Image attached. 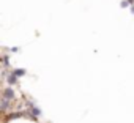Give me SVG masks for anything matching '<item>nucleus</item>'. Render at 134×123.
I'll use <instances>...</instances> for the list:
<instances>
[{"instance_id":"obj_2","label":"nucleus","mask_w":134,"mask_h":123,"mask_svg":"<svg viewBox=\"0 0 134 123\" xmlns=\"http://www.w3.org/2000/svg\"><path fill=\"white\" fill-rule=\"evenodd\" d=\"M14 73H16V76H22V74H24V71H22V70H16Z\"/></svg>"},{"instance_id":"obj_1","label":"nucleus","mask_w":134,"mask_h":123,"mask_svg":"<svg viewBox=\"0 0 134 123\" xmlns=\"http://www.w3.org/2000/svg\"><path fill=\"white\" fill-rule=\"evenodd\" d=\"M13 96H14V92H13L11 88H7V90H5V99H11Z\"/></svg>"}]
</instances>
